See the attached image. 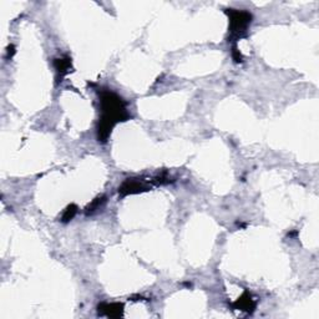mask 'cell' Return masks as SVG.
<instances>
[{"label": "cell", "instance_id": "obj_8", "mask_svg": "<svg viewBox=\"0 0 319 319\" xmlns=\"http://www.w3.org/2000/svg\"><path fill=\"white\" fill-rule=\"evenodd\" d=\"M105 201H106V198H105L104 196L95 198L94 201H92L91 203L86 207V211H85V213H86V215H91V213H94L96 209H99L100 207L105 203Z\"/></svg>", "mask_w": 319, "mask_h": 319}, {"label": "cell", "instance_id": "obj_5", "mask_svg": "<svg viewBox=\"0 0 319 319\" xmlns=\"http://www.w3.org/2000/svg\"><path fill=\"white\" fill-rule=\"evenodd\" d=\"M233 307H235L236 309H240V311L252 313L255 308V302L253 301V298L250 296L248 292H245V293L233 303Z\"/></svg>", "mask_w": 319, "mask_h": 319}, {"label": "cell", "instance_id": "obj_2", "mask_svg": "<svg viewBox=\"0 0 319 319\" xmlns=\"http://www.w3.org/2000/svg\"><path fill=\"white\" fill-rule=\"evenodd\" d=\"M226 14L230 19V39L237 41L247 36L248 26L252 23V14L238 9H226Z\"/></svg>", "mask_w": 319, "mask_h": 319}, {"label": "cell", "instance_id": "obj_1", "mask_svg": "<svg viewBox=\"0 0 319 319\" xmlns=\"http://www.w3.org/2000/svg\"><path fill=\"white\" fill-rule=\"evenodd\" d=\"M99 96L101 116L97 124V140L100 142H106L114 126L128 120L130 115L126 110V102L123 97L111 90L101 89L99 91Z\"/></svg>", "mask_w": 319, "mask_h": 319}, {"label": "cell", "instance_id": "obj_4", "mask_svg": "<svg viewBox=\"0 0 319 319\" xmlns=\"http://www.w3.org/2000/svg\"><path fill=\"white\" fill-rule=\"evenodd\" d=\"M99 314L108 318H119L124 314V304L123 303H101L97 307Z\"/></svg>", "mask_w": 319, "mask_h": 319}, {"label": "cell", "instance_id": "obj_3", "mask_svg": "<svg viewBox=\"0 0 319 319\" xmlns=\"http://www.w3.org/2000/svg\"><path fill=\"white\" fill-rule=\"evenodd\" d=\"M151 187L146 184L145 181L140 179H128L123 182L120 187H119V193L121 196H128V194H135L141 193V192L148 191Z\"/></svg>", "mask_w": 319, "mask_h": 319}, {"label": "cell", "instance_id": "obj_6", "mask_svg": "<svg viewBox=\"0 0 319 319\" xmlns=\"http://www.w3.org/2000/svg\"><path fill=\"white\" fill-rule=\"evenodd\" d=\"M54 66L55 69H57L58 75L60 76V79H63V76H65V75L70 72V69H71V59H70L69 57L55 59Z\"/></svg>", "mask_w": 319, "mask_h": 319}, {"label": "cell", "instance_id": "obj_7", "mask_svg": "<svg viewBox=\"0 0 319 319\" xmlns=\"http://www.w3.org/2000/svg\"><path fill=\"white\" fill-rule=\"evenodd\" d=\"M77 213V206L76 204H70V206L66 207V209L64 211V213H63V217H62V222L64 223H67L70 222V221L72 220V218L75 217V215Z\"/></svg>", "mask_w": 319, "mask_h": 319}, {"label": "cell", "instance_id": "obj_9", "mask_svg": "<svg viewBox=\"0 0 319 319\" xmlns=\"http://www.w3.org/2000/svg\"><path fill=\"white\" fill-rule=\"evenodd\" d=\"M232 58L236 63H242V54L240 53V50L237 49V46H233L232 49Z\"/></svg>", "mask_w": 319, "mask_h": 319}]
</instances>
